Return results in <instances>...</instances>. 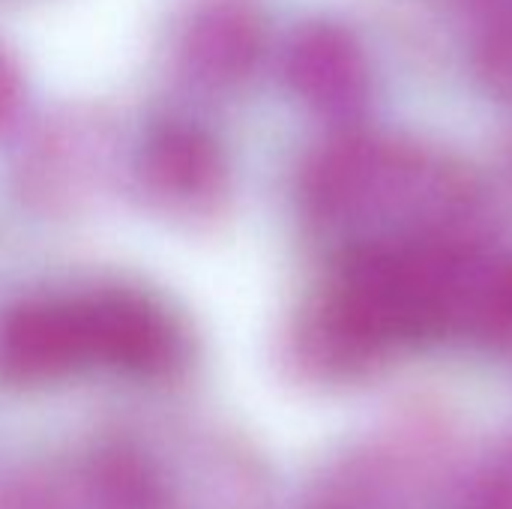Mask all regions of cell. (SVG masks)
I'll return each mask as SVG.
<instances>
[{
	"instance_id": "1",
	"label": "cell",
	"mask_w": 512,
	"mask_h": 509,
	"mask_svg": "<svg viewBox=\"0 0 512 509\" xmlns=\"http://www.w3.org/2000/svg\"><path fill=\"white\" fill-rule=\"evenodd\" d=\"M90 366L126 375H162L183 351L168 312L141 291L102 288L78 297Z\"/></svg>"
},
{
	"instance_id": "2",
	"label": "cell",
	"mask_w": 512,
	"mask_h": 509,
	"mask_svg": "<svg viewBox=\"0 0 512 509\" xmlns=\"http://www.w3.org/2000/svg\"><path fill=\"white\" fill-rule=\"evenodd\" d=\"M90 366L78 297H27L0 315V381L39 387Z\"/></svg>"
},
{
	"instance_id": "3",
	"label": "cell",
	"mask_w": 512,
	"mask_h": 509,
	"mask_svg": "<svg viewBox=\"0 0 512 509\" xmlns=\"http://www.w3.org/2000/svg\"><path fill=\"white\" fill-rule=\"evenodd\" d=\"M141 177L147 192L171 207L201 204L219 189V150L198 126L165 123L141 150Z\"/></svg>"
},
{
	"instance_id": "4",
	"label": "cell",
	"mask_w": 512,
	"mask_h": 509,
	"mask_svg": "<svg viewBox=\"0 0 512 509\" xmlns=\"http://www.w3.org/2000/svg\"><path fill=\"white\" fill-rule=\"evenodd\" d=\"M258 21L237 0H213L195 9L180 39L186 72L198 84L222 87L243 78L258 57Z\"/></svg>"
},
{
	"instance_id": "5",
	"label": "cell",
	"mask_w": 512,
	"mask_h": 509,
	"mask_svg": "<svg viewBox=\"0 0 512 509\" xmlns=\"http://www.w3.org/2000/svg\"><path fill=\"white\" fill-rule=\"evenodd\" d=\"M291 87L318 108H348L363 93V63L345 33L333 27H309L288 54Z\"/></svg>"
},
{
	"instance_id": "6",
	"label": "cell",
	"mask_w": 512,
	"mask_h": 509,
	"mask_svg": "<svg viewBox=\"0 0 512 509\" xmlns=\"http://www.w3.org/2000/svg\"><path fill=\"white\" fill-rule=\"evenodd\" d=\"M21 105V72L6 48H0V132L15 120Z\"/></svg>"
}]
</instances>
